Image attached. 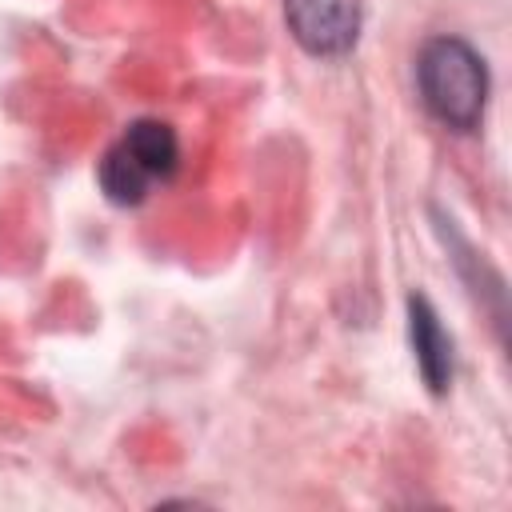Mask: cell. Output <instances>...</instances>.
<instances>
[{"label":"cell","instance_id":"1","mask_svg":"<svg viewBox=\"0 0 512 512\" xmlns=\"http://www.w3.org/2000/svg\"><path fill=\"white\" fill-rule=\"evenodd\" d=\"M416 88L424 108L452 132H472L488 104L484 56L460 36H436L416 56Z\"/></svg>","mask_w":512,"mask_h":512},{"label":"cell","instance_id":"2","mask_svg":"<svg viewBox=\"0 0 512 512\" xmlns=\"http://www.w3.org/2000/svg\"><path fill=\"white\" fill-rule=\"evenodd\" d=\"M180 164V140L160 120H136L100 160V188L116 204H140L148 188L168 180Z\"/></svg>","mask_w":512,"mask_h":512},{"label":"cell","instance_id":"3","mask_svg":"<svg viewBox=\"0 0 512 512\" xmlns=\"http://www.w3.org/2000/svg\"><path fill=\"white\" fill-rule=\"evenodd\" d=\"M296 44L312 56H344L360 36V0H284Z\"/></svg>","mask_w":512,"mask_h":512},{"label":"cell","instance_id":"4","mask_svg":"<svg viewBox=\"0 0 512 512\" xmlns=\"http://www.w3.org/2000/svg\"><path fill=\"white\" fill-rule=\"evenodd\" d=\"M408 340H412V356H416L424 384L432 392H444L456 372V352H452V336L444 332L436 308L420 292L408 296Z\"/></svg>","mask_w":512,"mask_h":512}]
</instances>
